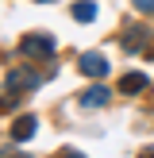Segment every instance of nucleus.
I'll use <instances>...</instances> for the list:
<instances>
[{
	"label": "nucleus",
	"mask_w": 154,
	"mask_h": 158,
	"mask_svg": "<svg viewBox=\"0 0 154 158\" xmlns=\"http://www.w3.org/2000/svg\"><path fill=\"white\" fill-rule=\"evenodd\" d=\"M19 54L23 58H50L54 54V39L50 35H23L19 39Z\"/></svg>",
	"instance_id": "f257e3e1"
},
{
	"label": "nucleus",
	"mask_w": 154,
	"mask_h": 158,
	"mask_svg": "<svg viewBox=\"0 0 154 158\" xmlns=\"http://www.w3.org/2000/svg\"><path fill=\"white\" fill-rule=\"evenodd\" d=\"M77 69H81L85 77H108V58L100 50H85L81 58H77Z\"/></svg>",
	"instance_id": "f03ea898"
},
{
	"label": "nucleus",
	"mask_w": 154,
	"mask_h": 158,
	"mask_svg": "<svg viewBox=\"0 0 154 158\" xmlns=\"http://www.w3.org/2000/svg\"><path fill=\"white\" fill-rule=\"evenodd\" d=\"M8 81V89L15 93V97H19V93H31V89H38V73H31V69H23V66H15L12 73L4 77Z\"/></svg>",
	"instance_id": "7ed1b4c3"
},
{
	"label": "nucleus",
	"mask_w": 154,
	"mask_h": 158,
	"mask_svg": "<svg viewBox=\"0 0 154 158\" xmlns=\"http://www.w3.org/2000/svg\"><path fill=\"white\" fill-rule=\"evenodd\" d=\"M108 100H112L108 85H89V89L81 93V108H104Z\"/></svg>",
	"instance_id": "20e7f679"
},
{
	"label": "nucleus",
	"mask_w": 154,
	"mask_h": 158,
	"mask_svg": "<svg viewBox=\"0 0 154 158\" xmlns=\"http://www.w3.org/2000/svg\"><path fill=\"white\" fill-rule=\"evenodd\" d=\"M35 127H38L35 116H19V120L12 123V139H15V143H27V139L35 135Z\"/></svg>",
	"instance_id": "39448f33"
},
{
	"label": "nucleus",
	"mask_w": 154,
	"mask_h": 158,
	"mask_svg": "<svg viewBox=\"0 0 154 158\" xmlns=\"http://www.w3.org/2000/svg\"><path fill=\"white\" fill-rule=\"evenodd\" d=\"M146 89V73H123L120 77V93H127V97H131V93H143Z\"/></svg>",
	"instance_id": "423d86ee"
},
{
	"label": "nucleus",
	"mask_w": 154,
	"mask_h": 158,
	"mask_svg": "<svg viewBox=\"0 0 154 158\" xmlns=\"http://www.w3.org/2000/svg\"><path fill=\"white\" fill-rule=\"evenodd\" d=\"M146 39H150V31H143V27H139V31H127V39H123V50H127V54L143 50V46H146Z\"/></svg>",
	"instance_id": "0eeeda50"
},
{
	"label": "nucleus",
	"mask_w": 154,
	"mask_h": 158,
	"mask_svg": "<svg viewBox=\"0 0 154 158\" xmlns=\"http://www.w3.org/2000/svg\"><path fill=\"white\" fill-rule=\"evenodd\" d=\"M73 19L77 23H92L96 19V4H92V0H77L73 4Z\"/></svg>",
	"instance_id": "6e6552de"
},
{
	"label": "nucleus",
	"mask_w": 154,
	"mask_h": 158,
	"mask_svg": "<svg viewBox=\"0 0 154 158\" xmlns=\"http://www.w3.org/2000/svg\"><path fill=\"white\" fill-rule=\"evenodd\" d=\"M131 4H135L143 15H150V12H154V0H131Z\"/></svg>",
	"instance_id": "1a4fd4ad"
},
{
	"label": "nucleus",
	"mask_w": 154,
	"mask_h": 158,
	"mask_svg": "<svg viewBox=\"0 0 154 158\" xmlns=\"http://www.w3.org/2000/svg\"><path fill=\"white\" fill-rule=\"evenodd\" d=\"M58 158H85V154H77V151H62Z\"/></svg>",
	"instance_id": "9d476101"
},
{
	"label": "nucleus",
	"mask_w": 154,
	"mask_h": 158,
	"mask_svg": "<svg viewBox=\"0 0 154 158\" xmlns=\"http://www.w3.org/2000/svg\"><path fill=\"white\" fill-rule=\"evenodd\" d=\"M139 158H154V151H143V154H139Z\"/></svg>",
	"instance_id": "9b49d317"
},
{
	"label": "nucleus",
	"mask_w": 154,
	"mask_h": 158,
	"mask_svg": "<svg viewBox=\"0 0 154 158\" xmlns=\"http://www.w3.org/2000/svg\"><path fill=\"white\" fill-rule=\"evenodd\" d=\"M35 4H50V0H35Z\"/></svg>",
	"instance_id": "f8f14e48"
}]
</instances>
